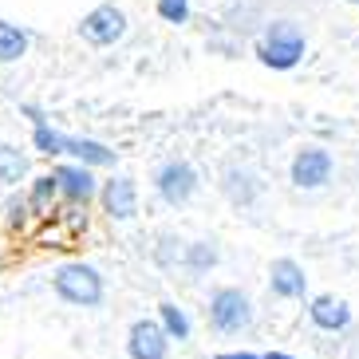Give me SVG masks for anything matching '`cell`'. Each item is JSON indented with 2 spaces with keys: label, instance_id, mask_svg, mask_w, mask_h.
<instances>
[{
  "label": "cell",
  "instance_id": "cell-1",
  "mask_svg": "<svg viewBox=\"0 0 359 359\" xmlns=\"http://www.w3.org/2000/svg\"><path fill=\"white\" fill-rule=\"evenodd\" d=\"M52 288L67 308H99L107 300V280L95 264L67 261L52 273Z\"/></svg>",
  "mask_w": 359,
  "mask_h": 359
},
{
  "label": "cell",
  "instance_id": "cell-2",
  "mask_svg": "<svg viewBox=\"0 0 359 359\" xmlns=\"http://www.w3.org/2000/svg\"><path fill=\"white\" fill-rule=\"evenodd\" d=\"M304 52H308V36L296 20H273L261 36V48H257L261 64L273 67V72H292L304 60Z\"/></svg>",
  "mask_w": 359,
  "mask_h": 359
},
{
  "label": "cell",
  "instance_id": "cell-3",
  "mask_svg": "<svg viewBox=\"0 0 359 359\" xmlns=\"http://www.w3.org/2000/svg\"><path fill=\"white\" fill-rule=\"evenodd\" d=\"M198 170L190 166L186 158H170L162 162L158 170H154V194H158L162 205H170V210H182L186 201L198 194Z\"/></svg>",
  "mask_w": 359,
  "mask_h": 359
},
{
  "label": "cell",
  "instance_id": "cell-4",
  "mask_svg": "<svg viewBox=\"0 0 359 359\" xmlns=\"http://www.w3.org/2000/svg\"><path fill=\"white\" fill-rule=\"evenodd\" d=\"M253 324V304L241 288H217L210 296V327L222 336H237Z\"/></svg>",
  "mask_w": 359,
  "mask_h": 359
},
{
  "label": "cell",
  "instance_id": "cell-5",
  "mask_svg": "<svg viewBox=\"0 0 359 359\" xmlns=\"http://www.w3.org/2000/svg\"><path fill=\"white\" fill-rule=\"evenodd\" d=\"M79 36L87 43H95V48H111V43H118L127 36V12L118 4H95L79 20Z\"/></svg>",
  "mask_w": 359,
  "mask_h": 359
},
{
  "label": "cell",
  "instance_id": "cell-6",
  "mask_svg": "<svg viewBox=\"0 0 359 359\" xmlns=\"http://www.w3.org/2000/svg\"><path fill=\"white\" fill-rule=\"evenodd\" d=\"M99 205L111 222H135L138 217V182L130 174H111L99 182Z\"/></svg>",
  "mask_w": 359,
  "mask_h": 359
},
{
  "label": "cell",
  "instance_id": "cell-7",
  "mask_svg": "<svg viewBox=\"0 0 359 359\" xmlns=\"http://www.w3.org/2000/svg\"><path fill=\"white\" fill-rule=\"evenodd\" d=\"M52 178H55V190H60V198H64L67 205H83V210H87V205L99 198L95 170L75 166V162H55V166H52Z\"/></svg>",
  "mask_w": 359,
  "mask_h": 359
},
{
  "label": "cell",
  "instance_id": "cell-8",
  "mask_svg": "<svg viewBox=\"0 0 359 359\" xmlns=\"http://www.w3.org/2000/svg\"><path fill=\"white\" fill-rule=\"evenodd\" d=\"M332 170H336V162L324 147H304L292 158V182L300 190H320V186L332 182Z\"/></svg>",
  "mask_w": 359,
  "mask_h": 359
},
{
  "label": "cell",
  "instance_id": "cell-9",
  "mask_svg": "<svg viewBox=\"0 0 359 359\" xmlns=\"http://www.w3.org/2000/svg\"><path fill=\"white\" fill-rule=\"evenodd\" d=\"M127 359H170V339L158 320H135L127 327Z\"/></svg>",
  "mask_w": 359,
  "mask_h": 359
},
{
  "label": "cell",
  "instance_id": "cell-10",
  "mask_svg": "<svg viewBox=\"0 0 359 359\" xmlns=\"http://www.w3.org/2000/svg\"><path fill=\"white\" fill-rule=\"evenodd\" d=\"M64 158H72L75 166L87 170H107L118 162V150H111L99 138H83V135H64Z\"/></svg>",
  "mask_w": 359,
  "mask_h": 359
},
{
  "label": "cell",
  "instance_id": "cell-11",
  "mask_svg": "<svg viewBox=\"0 0 359 359\" xmlns=\"http://www.w3.org/2000/svg\"><path fill=\"white\" fill-rule=\"evenodd\" d=\"M269 288H273V296H280V300H296V296H304L308 276L296 261L280 257V261H273V269H269Z\"/></svg>",
  "mask_w": 359,
  "mask_h": 359
},
{
  "label": "cell",
  "instance_id": "cell-12",
  "mask_svg": "<svg viewBox=\"0 0 359 359\" xmlns=\"http://www.w3.org/2000/svg\"><path fill=\"white\" fill-rule=\"evenodd\" d=\"M28 174H32L28 150H20L16 142H0V186H4V190H16Z\"/></svg>",
  "mask_w": 359,
  "mask_h": 359
},
{
  "label": "cell",
  "instance_id": "cell-13",
  "mask_svg": "<svg viewBox=\"0 0 359 359\" xmlns=\"http://www.w3.org/2000/svg\"><path fill=\"white\" fill-rule=\"evenodd\" d=\"M55 198H60V190H55V178H52V174H40V178L28 182V198H24V205L32 210V217H48Z\"/></svg>",
  "mask_w": 359,
  "mask_h": 359
},
{
  "label": "cell",
  "instance_id": "cell-14",
  "mask_svg": "<svg viewBox=\"0 0 359 359\" xmlns=\"http://www.w3.org/2000/svg\"><path fill=\"white\" fill-rule=\"evenodd\" d=\"M28 32H24L20 24L12 20H0V64H16V60H24L28 55Z\"/></svg>",
  "mask_w": 359,
  "mask_h": 359
},
{
  "label": "cell",
  "instance_id": "cell-15",
  "mask_svg": "<svg viewBox=\"0 0 359 359\" xmlns=\"http://www.w3.org/2000/svg\"><path fill=\"white\" fill-rule=\"evenodd\" d=\"M217 245L213 241H194V245H186V249H182V269H186V273L190 276H205L213 269V264H217Z\"/></svg>",
  "mask_w": 359,
  "mask_h": 359
},
{
  "label": "cell",
  "instance_id": "cell-16",
  "mask_svg": "<svg viewBox=\"0 0 359 359\" xmlns=\"http://www.w3.org/2000/svg\"><path fill=\"white\" fill-rule=\"evenodd\" d=\"M158 327L166 332V339H190V332H194V324H190V316H186V308H178L174 300H162L158 304Z\"/></svg>",
  "mask_w": 359,
  "mask_h": 359
},
{
  "label": "cell",
  "instance_id": "cell-17",
  "mask_svg": "<svg viewBox=\"0 0 359 359\" xmlns=\"http://www.w3.org/2000/svg\"><path fill=\"white\" fill-rule=\"evenodd\" d=\"M308 312H312V320H316L320 327H327V332H336V327L348 324V304L336 300V296H316Z\"/></svg>",
  "mask_w": 359,
  "mask_h": 359
},
{
  "label": "cell",
  "instance_id": "cell-18",
  "mask_svg": "<svg viewBox=\"0 0 359 359\" xmlns=\"http://www.w3.org/2000/svg\"><path fill=\"white\" fill-rule=\"evenodd\" d=\"M32 150L43 158H64V130H55L52 123H36L32 127Z\"/></svg>",
  "mask_w": 359,
  "mask_h": 359
},
{
  "label": "cell",
  "instance_id": "cell-19",
  "mask_svg": "<svg viewBox=\"0 0 359 359\" xmlns=\"http://www.w3.org/2000/svg\"><path fill=\"white\" fill-rule=\"evenodd\" d=\"M225 194H229V201H237V205H249L257 194V182L249 170H225Z\"/></svg>",
  "mask_w": 359,
  "mask_h": 359
},
{
  "label": "cell",
  "instance_id": "cell-20",
  "mask_svg": "<svg viewBox=\"0 0 359 359\" xmlns=\"http://www.w3.org/2000/svg\"><path fill=\"white\" fill-rule=\"evenodd\" d=\"M182 249H186V245H182L174 233H162L158 245H154V264H158V269H178V264H182Z\"/></svg>",
  "mask_w": 359,
  "mask_h": 359
},
{
  "label": "cell",
  "instance_id": "cell-21",
  "mask_svg": "<svg viewBox=\"0 0 359 359\" xmlns=\"http://www.w3.org/2000/svg\"><path fill=\"white\" fill-rule=\"evenodd\" d=\"M154 8H158V16L166 24H186L190 20V0H158Z\"/></svg>",
  "mask_w": 359,
  "mask_h": 359
},
{
  "label": "cell",
  "instance_id": "cell-22",
  "mask_svg": "<svg viewBox=\"0 0 359 359\" xmlns=\"http://www.w3.org/2000/svg\"><path fill=\"white\" fill-rule=\"evenodd\" d=\"M24 217H28V205H24V198H8V225L16 229Z\"/></svg>",
  "mask_w": 359,
  "mask_h": 359
},
{
  "label": "cell",
  "instance_id": "cell-23",
  "mask_svg": "<svg viewBox=\"0 0 359 359\" xmlns=\"http://www.w3.org/2000/svg\"><path fill=\"white\" fill-rule=\"evenodd\" d=\"M217 359H264V355H257V351H222Z\"/></svg>",
  "mask_w": 359,
  "mask_h": 359
},
{
  "label": "cell",
  "instance_id": "cell-24",
  "mask_svg": "<svg viewBox=\"0 0 359 359\" xmlns=\"http://www.w3.org/2000/svg\"><path fill=\"white\" fill-rule=\"evenodd\" d=\"M264 359H292V355H285V351H269Z\"/></svg>",
  "mask_w": 359,
  "mask_h": 359
},
{
  "label": "cell",
  "instance_id": "cell-25",
  "mask_svg": "<svg viewBox=\"0 0 359 359\" xmlns=\"http://www.w3.org/2000/svg\"><path fill=\"white\" fill-rule=\"evenodd\" d=\"M348 4H355V8H359V0H348Z\"/></svg>",
  "mask_w": 359,
  "mask_h": 359
}]
</instances>
